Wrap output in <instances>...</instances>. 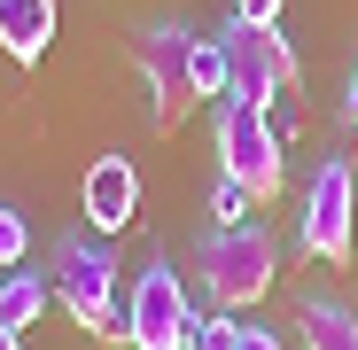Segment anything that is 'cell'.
Returning <instances> with one entry per match:
<instances>
[{
    "label": "cell",
    "instance_id": "6da1fadb",
    "mask_svg": "<svg viewBox=\"0 0 358 350\" xmlns=\"http://www.w3.org/2000/svg\"><path fill=\"white\" fill-rule=\"evenodd\" d=\"M47 280H55V304H63L86 335L125 342V319H117V257H109V242H78V233H63L55 257H47Z\"/></svg>",
    "mask_w": 358,
    "mask_h": 350
},
{
    "label": "cell",
    "instance_id": "7a4b0ae2",
    "mask_svg": "<svg viewBox=\"0 0 358 350\" xmlns=\"http://www.w3.org/2000/svg\"><path fill=\"white\" fill-rule=\"evenodd\" d=\"M273 272H280V249H273L265 226L242 218V226H210V233H203V296H210L218 312H250V304H265Z\"/></svg>",
    "mask_w": 358,
    "mask_h": 350
},
{
    "label": "cell",
    "instance_id": "3957f363",
    "mask_svg": "<svg viewBox=\"0 0 358 350\" xmlns=\"http://www.w3.org/2000/svg\"><path fill=\"white\" fill-rule=\"evenodd\" d=\"M218 47H226V101L273 109V101L296 86V47H288L273 24H242V16H234V24L218 31Z\"/></svg>",
    "mask_w": 358,
    "mask_h": 350
},
{
    "label": "cell",
    "instance_id": "277c9868",
    "mask_svg": "<svg viewBox=\"0 0 358 350\" xmlns=\"http://www.w3.org/2000/svg\"><path fill=\"white\" fill-rule=\"evenodd\" d=\"M218 163H226V180H242L257 203L280 195L288 163H280V133H273V117H265L257 101H218Z\"/></svg>",
    "mask_w": 358,
    "mask_h": 350
},
{
    "label": "cell",
    "instance_id": "5b68a950",
    "mask_svg": "<svg viewBox=\"0 0 358 350\" xmlns=\"http://www.w3.org/2000/svg\"><path fill=\"white\" fill-rule=\"evenodd\" d=\"M133 63H141V78H148L156 125L171 133L179 117L195 109V31H187V24H141V31H133Z\"/></svg>",
    "mask_w": 358,
    "mask_h": 350
},
{
    "label": "cell",
    "instance_id": "8992f818",
    "mask_svg": "<svg viewBox=\"0 0 358 350\" xmlns=\"http://www.w3.org/2000/svg\"><path fill=\"white\" fill-rule=\"evenodd\" d=\"M187 327H195V304L179 288V272L164 257L141 265L133 296H125V350H187Z\"/></svg>",
    "mask_w": 358,
    "mask_h": 350
},
{
    "label": "cell",
    "instance_id": "52a82bcc",
    "mask_svg": "<svg viewBox=\"0 0 358 350\" xmlns=\"http://www.w3.org/2000/svg\"><path fill=\"white\" fill-rule=\"evenodd\" d=\"M350 210H358L350 156H320L312 187H304V226H296L304 257H320V265H343V257H350Z\"/></svg>",
    "mask_w": 358,
    "mask_h": 350
},
{
    "label": "cell",
    "instance_id": "ba28073f",
    "mask_svg": "<svg viewBox=\"0 0 358 350\" xmlns=\"http://www.w3.org/2000/svg\"><path fill=\"white\" fill-rule=\"evenodd\" d=\"M78 210H86L94 233H125L141 218V171H133V156H94L86 180H78Z\"/></svg>",
    "mask_w": 358,
    "mask_h": 350
},
{
    "label": "cell",
    "instance_id": "9c48e42d",
    "mask_svg": "<svg viewBox=\"0 0 358 350\" xmlns=\"http://www.w3.org/2000/svg\"><path fill=\"white\" fill-rule=\"evenodd\" d=\"M55 39V0H0V54L39 63Z\"/></svg>",
    "mask_w": 358,
    "mask_h": 350
},
{
    "label": "cell",
    "instance_id": "30bf717a",
    "mask_svg": "<svg viewBox=\"0 0 358 350\" xmlns=\"http://www.w3.org/2000/svg\"><path fill=\"white\" fill-rule=\"evenodd\" d=\"M47 304H55V280H47V272H24V265H16L8 280H0V319H8L16 335H24Z\"/></svg>",
    "mask_w": 358,
    "mask_h": 350
},
{
    "label": "cell",
    "instance_id": "8fae6325",
    "mask_svg": "<svg viewBox=\"0 0 358 350\" xmlns=\"http://www.w3.org/2000/svg\"><path fill=\"white\" fill-rule=\"evenodd\" d=\"M304 350H358V319H350L343 304L312 296V304H304Z\"/></svg>",
    "mask_w": 358,
    "mask_h": 350
},
{
    "label": "cell",
    "instance_id": "7c38bea8",
    "mask_svg": "<svg viewBox=\"0 0 358 350\" xmlns=\"http://www.w3.org/2000/svg\"><path fill=\"white\" fill-rule=\"evenodd\" d=\"M195 101H226V47L195 31Z\"/></svg>",
    "mask_w": 358,
    "mask_h": 350
},
{
    "label": "cell",
    "instance_id": "4fadbf2b",
    "mask_svg": "<svg viewBox=\"0 0 358 350\" xmlns=\"http://www.w3.org/2000/svg\"><path fill=\"white\" fill-rule=\"evenodd\" d=\"M24 249H31V218H24L16 203H0V272H16Z\"/></svg>",
    "mask_w": 358,
    "mask_h": 350
},
{
    "label": "cell",
    "instance_id": "5bb4252c",
    "mask_svg": "<svg viewBox=\"0 0 358 350\" xmlns=\"http://www.w3.org/2000/svg\"><path fill=\"white\" fill-rule=\"evenodd\" d=\"M234 335H242V319H234V312H195L187 350H234Z\"/></svg>",
    "mask_w": 358,
    "mask_h": 350
},
{
    "label": "cell",
    "instance_id": "9a60e30c",
    "mask_svg": "<svg viewBox=\"0 0 358 350\" xmlns=\"http://www.w3.org/2000/svg\"><path fill=\"white\" fill-rule=\"evenodd\" d=\"M250 203H257V195H250L242 180H226V171H218V187H210V218H218V226H242Z\"/></svg>",
    "mask_w": 358,
    "mask_h": 350
},
{
    "label": "cell",
    "instance_id": "2e32d148",
    "mask_svg": "<svg viewBox=\"0 0 358 350\" xmlns=\"http://www.w3.org/2000/svg\"><path fill=\"white\" fill-rule=\"evenodd\" d=\"M280 8H288V0H234V16H242V24H280Z\"/></svg>",
    "mask_w": 358,
    "mask_h": 350
},
{
    "label": "cell",
    "instance_id": "e0dca14e",
    "mask_svg": "<svg viewBox=\"0 0 358 350\" xmlns=\"http://www.w3.org/2000/svg\"><path fill=\"white\" fill-rule=\"evenodd\" d=\"M234 350H280V335H273V327H242V335H234Z\"/></svg>",
    "mask_w": 358,
    "mask_h": 350
},
{
    "label": "cell",
    "instance_id": "ac0fdd59",
    "mask_svg": "<svg viewBox=\"0 0 358 350\" xmlns=\"http://www.w3.org/2000/svg\"><path fill=\"white\" fill-rule=\"evenodd\" d=\"M0 350H24V342H16V327H8V319H0Z\"/></svg>",
    "mask_w": 358,
    "mask_h": 350
},
{
    "label": "cell",
    "instance_id": "d6986e66",
    "mask_svg": "<svg viewBox=\"0 0 358 350\" xmlns=\"http://www.w3.org/2000/svg\"><path fill=\"white\" fill-rule=\"evenodd\" d=\"M343 109H350V117H358V63H350V101H343Z\"/></svg>",
    "mask_w": 358,
    "mask_h": 350
}]
</instances>
